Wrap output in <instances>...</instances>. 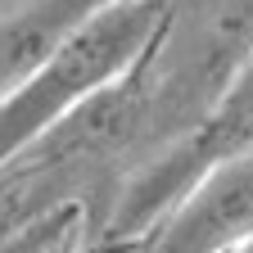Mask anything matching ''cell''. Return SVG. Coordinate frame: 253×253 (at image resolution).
<instances>
[{"label":"cell","instance_id":"6da1fadb","mask_svg":"<svg viewBox=\"0 0 253 253\" xmlns=\"http://www.w3.org/2000/svg\"><path fill=\"white\" fill-rule=\"evenodd\" d=\"M154 27L158 0H104L100 9H90L59 41V50L0 104V163L27 154L41 131L59 126L90 95L126 77Z\"/></svg>","mask_w":253,"mask_h":253},{"label":"cell","instance_id":"7a4b0ae2","mask_svg":"<svg viewBox=\"0 0 253 253\" xmlns=\"http://www.w3.org/2000/svg\"><path fill=\"white\" fill-rule=\"evenodd\" d=\"M253 240V145L208 163L149 253H231Z\"/></svg>","mask_w":253,"mask_h":253},{"label":"cell","instance_id":"3957f363","mask_svg":"<svg viewBox=\"0 0 253 253\" xmlns=\"http://www.w3.org/2000/svg\"><path fill=\"white\" fill-rule=\"evenodd\" d=\"M59 240H63V217L41 221V226H32L23 235H9L5 244H0V253H50Z\"/></svg>","mask_w":253,"mask_h":253}]
</instances>
